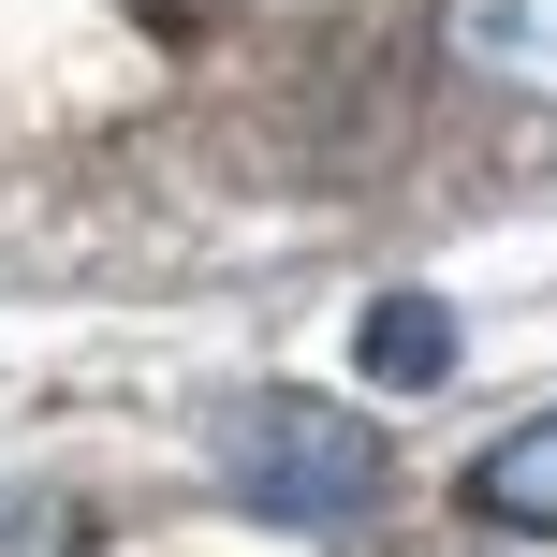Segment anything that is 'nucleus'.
<instances>
[{
	"instance_id": "obj_2",
	"label": "nucleus",
	"mask_w": 557,
	"mask_h": 557,
	"mask_svg": "<svg viewBox=\"0 0 557 557\" xmlns=\"http://www.w3.org/2000/svg\"><path fill=\"white\" fill-rule=\"evenodd\" d=\"M441 59H455L470 88L557 103V0H441Z\"/></svg>"
},
{
	"instance_id": "obj_1",
	"label": "nucleus",
	"mask_w": 557,
	"mask_h": 557,
	"mask_svg": "<svg viewBox=\"0 0 557 557\" xmlns=\"http://www.w3.org/2000/svg\"><path fill=\"white\" fill-rule=\"evenodd\" d=\"M221 484L264 529H367L382 513V441H367L337 396H250L221 425Z\"/></svg>"
},
{
	"instance_id": "obj_4",
	"label": "nucleus",
	"mask_w": 557,
	"mask_h": 557,
	"mask_svg": "<svg viewBox=\"0 0 557 557\" xmlns=\"http://www.w3.org/2000/svg\"><path fill=\"white\" fill-rule=\"evenodd\" d=\"M352 352H367V382L425 396V382L455 367V308H441V294H382V308H367V337H352Z\"/></svg>"
},
{
	"instance_id": "obj_3",
	"label": "nucleus",
	"mask_w": 557,
	"mask_h": 557,
	"mask_svg": "<svg viewBox=\"0 0 557 557\" xmlns=\"http://www.w3.org/2000/svg\"><path fill=\"white\" fill-rule=\"evenodd\" d=\"M470 513H484V529H513V543H557V411H529L513 441L470 455Z\"/></svg>"
}]
</instances>
